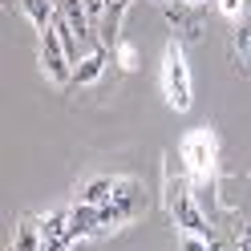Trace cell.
I'll return each mask as SVG.
<instances>
[{
    "label": "cell",
    "mask_w": 251,
    "mask_h": 251,
    "mask_svg": "<svg viewBox=\"0 0 251 251\" xmlns=\"http://www.w3.org/2000/svg\"><path fill=\"white\" fill-rule=\"evenodd\" d=\"M235 53H239L243 61H251V17L235 21Z\"/></svg>",
    "instance_id": "cell-14"
},
{
    "label": "cell",
    "mask_w": 251,
    "mask_h": 251,
    "mask_svg": "<svg viewBox=\"0 0 251 251\" xmlns=\"http://www.w3.org/2000/svg\"><path fill=\"white\" fill-rule=\"evenodd\" d=\"M105 8H109V0H85V12H89V21L101 28V21H105Z\"/></svg>",
    "instance_id": "cell-17"
},
{
    "label": "cell",
    "mask_w": 251,
    "mask_h": 251,
    "mask_svg": "<svg viewBox=\"0 0 251 251\" xmlns=\"http://www.w3.org/2000/svg\"><path fill=\"white\" fill-rule=\"evenodd\" d=\"M231 243L239 247V251H251V223H247V219H239V223H235V235H231Z\"/></svg>",
    "instance_id": "cell-15"
},
{
    "label": "cell",
    "mask_w": 251,
    "mask_h": 251,
    "mask_svg": "<svg viewBox=\"0 0 251 251\" xmlns=\"http://www.w3.org/2000/svg\"><path fill=\"white\" fill-rule=\"evenodd\" d=\"M166 211H170V219H175V227H178L182 235H202V239H215L207 215H202L199 202L191 199L186 178H166Z\"/></svg>",
    "instance_id": "cell-2"
},
{
    "label": "cell",
    "mask_w": 251,
    "mask_h": 251,
    "mask_svg": "<svg viewBox=\"0 0 251 251\" xmlns=\"http://www.w3.org/2000/svg\"><path fill=\"white\" fill-rule=\"evenodd\" d=\"M118 61H122V69H138V53L130 41H118Z\"/></svg>",
    "instance_id": "cell-16"
},
{
    "label": "cell",
    "mask_w": 251,
    "mask_h": 251,
    "mask_svg": "<svg viewBox=\"0 0 251 251\" xmlns=\"http://www.w3.org/2000/svg\"><path fill=\"white\" fill-rule=\"evenodd\" d=\"M41 69H45V77H49L53 85H69L73 81V57L65 49V41H61L57 25L41 33Z\"/></svg>",
    "instance_id": "cell-5"
},
{
    "label": "cell",
    "mask_w": 251,
    "mask_h": 251,
    "mask_svg": "<svg viewBox=\"0 0 251 251\" xmlns=\"http://www.w3.org/2000/svg\"><path fill=\"white\" fill-rule=\"evenodd\" d=\"M162 93H166V105L175 114H186L191 101H195V81H191V65H186L182 41H170L166 53H162Z\"/></svg>",
    "instance_id": "cell-1"
},
{
    "label": "cell",
    "mask_w": 251,
    "mask_h": 251,
    "mask_svg": "<svg viewBox=\"0 0 251 251\" xmlns=\"http://www.w3.org/2000/svg\"><path fill=\"white\" fill-rule=\"evenodd\" d=\"M166 25H170V33H175V41H178V37H195V33H199L195 17H191L186 8H166Z\"/></svg>",
    "instance_id": "cell-13"
},
{
    "label": "cell",
    "mask_w": 251,
    "mask_h": 251,
    "mask_svg": "<svg viewBox=\"0 0 251 251\" xmlns=\"http://www.w3.org/2000/svg\"><path fill=\"white\" fill-rule=\"evenodd\" d=\"M69 227H73V239H85V235H101L98 207H89V202H77V207H69Z\"/></svg>",
    "instance_id": "cell-9"
},
{
    "label": "cell",
    "mask_w": 251,
    "mask_h": 251,
    "mask_svg": "<svg viewBox=\"0 0 251 251\" xmlns=\"http://www.w3.org/2000/svg\"><path fill=\"white\" fill-rule=\"evenodd\" d=\"M215 239H202V235H182V251H215Z\"/></svg>",
    "instance_id": "cell-19"
},
{
    "label": "cell",
    "mask_w": 251,
    "mask_h": 251,
    "mask_svg": "<svg viewBox=\"0 0 251 251\" xmlns=\"http://www.w3.org/2000/svg\"><path fill=\"white\" fill-rule=\"evenodd\" d=\"M175 4H199V0H175Z\"/></svg>",
    "instance_id": "cell-21"
},
{
    "label": "cell",
    "mask_w": 251,
    "mask_h": 251,
    "mask_svg": "<svg viewBox=\"0 0 251 251\" xmlns=\"http://www.w3.org/2000/svg\"><path fill=\"white\" fill-rule=\"evenodd\" d=\"M215 8L223 12V17H231V21L243 17V0H215Z\"/></svg>",
    "instance_id": "cell-18"
},
{
    "label": "cell",
    "mask_w": 251,
    "mask_h": 251,
    "mask_svg": "<svg viewBox=\"0 0 251 251\" xmlns=\"http://www.w3.org/2000/svg\"><path fill=\"white\" fill-rule=\"evenodd\" d=\"M134 0H109V8H105V21H101V37L109 41V45H118L122 37V17H126V8H130Z\"/></svg>",
    "instance_id": "cell-11"
},
{
    "label": "cell",
    "mask_w": 251,
    "mask_h": 251,
    "mask_svg": "<svg viewBox=\"0 0 251 251\" xmlns=\"http://www.w3.org/2000/svg\"><path fill=\"white\" fill-rule=\"evenodd\" d=\"M12 251H45V239H41V219H25V223H21Z\"/></svg>",
    "instance_id": "cell-12"
},
{
    "label": "cell",
    "mask_w": 251,
    "mask_h": 251,
    "mask_svg": "<svg viewBox=\"0 0 251 251\" xmlns=\"http://www.w3.org/2000/svg\"><path fill=\"white\" fill-rule=\"evenodd\" d=\"M109 65V53H105V45H93V49L73 65V85H98L101 81V73Z\"/></svg>",
    "instance_id": "cell-7"
},
{
    "label": "cell",
    "mask_w": 251,
    "mask_h": 251,
    "mask_svg": "<svg viewBox=\"0 0 251 251\" xmlns=\"http://www.w3.org/2000/svg\"><path fill=\"white\" fill-rule=\"evenodd\" d=\"M21 8H25V17L33 21L41 33L57 25V0H21Z\"/></svg>",
    "instance_id": "cell-10"
},
{
    "label": "cell",
    "mask_w": 251,
    "mask_h": 251,
    "mask_svg": "<svg viewBox=\"0 0 251 251\" xmlns=\"http://www.w3.org/2000/svg\"><path fill=\"white\" fill-rule=\"evenodd\" d=\"M41 239H45V251H69L77 239H73V227H69V211H49L41 219Z\"/></svg>",
    "instance_id": "cell-6"
},
{
    "label": "cell",
    "mask_w": 251,
    "mask_h": 251,
    "mask_svg": "<svg viewBox=\"0 0 251 251\" xmlns=\"http://www.w3.org/2000/svg\"><path fill=\"white\" fill-rule=\"evenodd\" d=\"M146 211V191L138 182H130V178H122V191L105 202V207H98V223H101V235L105 231H114V227H122V223H130V219H138Z\"/></svg>",
    "instance_id": "cell-4"
},
{
    "label": "cell",
    "mask_w": 251,
    "mask_h": 251,
    "mask_svg": "<svg viewBox=\"0 0 251 251\" xmlns=\"http://www.w3.org/2000/svg\"><path fill=\"white\" fill-rule=\"evenodd\" d=\"M211 247H215V251H239V247H235V243H219V239H215Z\"/></svg>",
    "instance_id": "cell-20"
},
{
    "label": "cell",
    "mask_w": 251,
    "mask_h": 251,
    "mask_svg": "<svg viewBox=\"0 0 251 251\" xmlns=\"http://www.w3.org/2000/svg\"><path fill=\"white\" fill-rule=\"evenodd\" d=\"M178 158L186 166V175L191 178H211L215 175V162H219V142H215V134L211 130H191L182 138V146H178Z\"/></svg>",
    "instance_id": "cell-3"
},
{
    "label": "cell",
    "mask_w": 251,
    "mask_h": 251,
    "mask_svg": "<svg viewBox=\"0 0 251 251\" xmlns=\"http://www.w3.org/2000/svg\"><path fill=\"white\" fill-rule=\"evenodd\" d=\"M122 191V178H89L85 186H81V191H77V202H89V207H105V202L109 199H114Z\"/></svg>",
    "instance_id": "cell-8"
}]
</instances>
